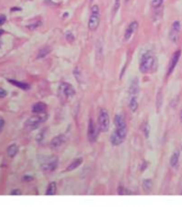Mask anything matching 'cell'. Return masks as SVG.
I'll use <instances>...</instances> for the list:
<instances>
[{
    "label": "cell",
    "instance_id": "obj_24",
    "mask_svg": "<svg viewBox=\"0 0 182 207\" xmlns=\"http://www.w3.org/2000/svg\"><path fill=\"white\" fill-rule=\"evenodd\" d=\"M41 24H42L41 21H35V22H33V23L27 25V28L30 29V30H34V29H37L39 26H41Z\"/></svg>",
    "mask_w": 182,
    "mask_h": 207
},
{
    "label": "cell",
    "instance_id": "obj_23",
    "mask_svg": "<svg viewBox=\"0 0 182 207\" xmlns=\"http://www.w3.org/2000/svg\"><path fill=\"white\" fill-rule=\"evenodd\" d=\"M143 188L145 189L146 191H150L152 188V181L151 179H145L143 181Z\"/></svg>",
    "mask_w": 182,
    "mask_h": 207
},
{
    "label": "cell",
    "instance_id": "obj_16",
    "mask_svg": "<svg viewBox=\"0 0 182 207\" xmlns=\"http://www.w3.org/2000/svg\"><path fill=\"white\" fill-rule=\"evenodd\" d=\"M17 152H18V146H17L16 144H11L8 147V149H6V154H8V156L11 157V158L16 156Z\"/></svg>",
    "mask_w": 182,
    "mask_h": 207
},
{
    "label": "cell",
    "instance_id": "obj_34",
    "mask_svg": "<svg viewBox=\"0 0 182 207\" xmlns=\"http://www.w3.org/2000/svg\"><path fill=\"white\" fill-rule=\"evenodd\" d=\"M32 179H33L32 176H24L23 177V180L24 181H31Z\"/></svg>",
    "mask_w": 182,
    "mask_h": 207
},
{
    "label": "cell",
    "instance_id": "obj_32",
    "mask_svg": "<svg viewBox=\"0 0 182 207\" xmlns=\"http://www.w3.org/2000/svg\"><path fill=\"white\" fill-rule=\"evenodd\" d=\"M161 101H162V93L160 91L158 94V110H160V106H161Z\"/></svg>",
    "mask_w": 182,
    "mask_h": 207
},
{
    "label": "cell",
    "instance_id": "obj_7",
    "mask_svg": "<svg viewBox=\"0 0 182 207\" xmlns=\"http://www.w3.org/2000/svg\"><path fill=\"white\" fill-rule=\"evenodd\" d=\"M99 128L96 127V125L94 123V121L90 119L89 120V125H88V133H87V135H88V139L91 142V143H93V142L96 141V138H98V134H99Z\"/></svg>",
    "mask_w": 182,
    "mask_h": 207
},
{
    "label": "cell",
    "instance_id": "obj_8",
    "mask_svg": "<svg viewBox=\"0 0 182 207\" xmlns=\"http://www.w3.org/2000/svg\"><path fill=\"white\" fill-rule=\"evenodd\" d=\"M181 49H178V51H176L174 53V55H172V59H170L169 61V66H168V71H167V76H169L170 74L172 73V71L175 70V68H176L177 64H178L179 59H180L181 57Z\"/></svg>",
    "mask_w": 182,
    "mask_h": 207
},
{
    "label": "cell",
    "instance_id": "obj_19",
    "mask_svg": "<svg viewBox=\"0 0 182 207\" xmlns=\"http://www.w3.org/2000/svg\"><path fill=\"white\" fill-rule=\"evenodd\" d=\"M83 163V159L82 158H78V159H75L74 161H72L71 162V164L67 168V172H71V171H73V170H75V168H77L78 166L80 165V164Z\"/></svg>",
    "mask_w": 182,
    "mask_h": 207
},
{
    "label": "cell",
    "instance_id": "obj_18",
    "mask_svg": "<svg viewBox=\"0 0 182 207\" xmlns=\"http://www.w3.org/2000/svg\"><path fill=\"white\" fill-rule=\"evenodd\" d=\"M179 158H180V151H179V150H176V151L172 155L170 161H169L170 165H172V168H176L177 166V164H178V162H179Z\"/></svg>",
    "mask_w": 182,
    "mask_h": 207
},
{
    "label": "cell",
    "instance_id": "obj_2",
    "mask_svg": "<svg viewBox=\"0 0 182 207\" xmlns=\"http://www.w3.org/2000/svg\"><path fill=\"white\" fill-rule=\"evenodd\" d=\"M127 128H116L115 132L111 135V143L114 146H119L124 142L127 138Z\"/></svg>",
    "mask_w": 182,
    "mask_h": 207
},
{
    "label": "cell",
    "instance_id": "obj_30",
    "mask_svg": "<svg viewBox=\"0 0 182 207\" xmlns=\"http://www.w3.org/2000/svg\"><path fill=\"white\" fill-rule=\"evenodd\" d=\"M66 37H67V40H68V41H70V42H74V37H73V35H72L71 32H67Z\"/></svg>",
    "mask_w": 182,
    "mask_h": 207
},
{
    "label": "cell",
    "instance_id": "obj_10",
    "mask_svg": "<svg viewBox=\"0 0 182 207\" xmlns=\"http://www.w3.org/2000/svg\"><path fill=\"white\" fill-rule=\"evenodd\" d=\"M57 166H58V160L56 158H51L48 161L44 162L42 164V170L45 173H51L57 168Z\"/></svg>",
    "mask_w": 182,
    "mask_h": 207
},
{
    "label": "cell",
    "instance_id": "obj_15",
    "mask_svg": "<svg viewBox=\"0 0 182 207\" xmlns=\"http://www.w3.org/2000/svg\"><path fill=\"white\" fill-rule=\"evenodd\" d=\"M8 82L13 85H15V86L18 87V88L23 89V90H29V89H30V85L27 84V83L18 82V81H16V80H8Z\"/></svg>",
    "mask_w": 182,
    "mask_h": 207
},
{
    "label": "cell",
    "instance_id": "obj_33",
    "mask_svg": "<svg viewBox=\"0 0 182 207\" xmlns=\"http://www.w3.org/2000/svg\"><path fill=\"white\" fill-rule=\"evenodd\" d=\"M6 15H0V26H1V25H3L4 23H6Z\"/></svg>",
    "mask_w": 182,
    "mask_h": 207
},
{
    "label": "cell",
    "instance_id": "obj_40",
    "mask_svg": "<svg viewBox=\"0 0 182 207\" xmlns=\"http://www.w3.org/2000/svg\"><path fill=\"white\" fill-rule=\"evenodd\" d=\"M48 1H51V0H48Z\"/></svg>",
    "mask_w": 182,
    "mask_h": 207
},
{
    "label": "cell",
    "instance_id": "obj_14",
    "mask_svg": "<svg viewBox=\"0 0 182 207\" xmlns=\"http://www.w3.org/2000/svg\"><path fill=\"white\" fill-rule=\"evenodd\" d=\"M46 111V104L43 102H38L32 106V112L34 114H43Z\"/></svg>",
    "mask_w": 182,
    "mask_h": 207
},
{
    "label": "cell",
    "instance_id": "obj_28",
    "mask_svg": "<svg viewBox=\"0 0 182 207\" xmlns=\"http://www.w3.org/2000/svg\"><path fill=\"white\" fill-rule=\"evenodd\" d=\"M119 6H120V0H116L115 1V6H114V10H113V15H115L118 11Z\"/></svg>",
    "mask_w": 182,
    "mask_h": 207
},
{
    "label": "cell",
    "instance_id": "obj_36",
    "mask_svg": "<svg viewBox=\"0 0 182 207\" xmlns=\"http://www.w3.org/2000/svg\"><path fill=\"white\" fill-rule=\"evenodd\" d=\"M14 11H22V9L21 8H17V6H15V8L11 9V12H14Z\"/></svg>",
    "mask_w": 182,
    "mask_h": 207
},
{
    "label": "cell",
    "instance_id": "obj_5",
    "mask_svg": "<svg viewBox=\"0 0 182 207\" xmlns=\"http://www.w3.org/2000/svg\"><path fill=\"white\" fill-rule=\"evenodd\" d=\"M99 129L101 132H107L109 129V115L105 110H102L98 117Z\"/></svg>",
    "mask_w": 182,
    "mask_h": 207
},
{
    "label": "cell",
    "instance_id": "obj_21",
    "mask_svg": "<svg viewBox=\"0 0 182 207\" xmlns=\"http://www.w3.org/2000/svg\"><path fill=\"white\" fill-rule=\"evenodd\" d=\"M130 109L132 112H136L138 109V102H137V97H131L130 98Z\"/></svg>",
    "mask_w": 182,
    "mask_h": 207
},
{
    "label": "cell",
    "instance_id": "obj_27",
    "mask_svg": "<svg viewBox=\"0 0 182 207\" xmlns=\"http://www.w3.org/2000/svg\"><path fill=\"white\" fill-rule=\"evenodd\" d=\"M131 192H129V191H125V188L123 186H120L118 189V194L119 195H124V194H130Z\"/></svg>",
    "mask_w": 182,
    "mask_h": 207
},
{
    "label": "cell",
    "instance_id": "obj_25",
    "mask_svg": "<svg viewBox=\"0 0 182 207\" xmlns=\"http://www.w3.org/2000/svg\"><path fill=\"white\" fill-rule=\"evenodd\" d=\"M143 131L144 133H145V136L146 138H149V134H150V127H149V123L148 122H145L143 125Z\"/></svg>",
    "mask_w": 182,
    "mask_h": 207
},
{
    "label": "cell",
    "instance_id": "obj_6",
    "mask_svg": "<svg viewBox=\"0 0 182 207\" xmlns=\"http://www.w3.org/2000/svg\"><path fill=\"white\" fill-rule=\"evenodd\" d=\"M180 30H181V25L178 21H176L172 24V28H170L169 32V39L174 43H178L179 37H180Z\"/></svg>",
    "mask_w": 182,
    "mask_h": 207
},
{
    "label": "cell",
    "instance_id": "obj_17",
    "mask_svg": "<svg viewBox=\"0 0 182 207\" xmlns=\"http://www.w3.org/2000/svg\"><path fill=\"white\" fill-rule=\"evenodd\" d=\"M115 125L116 128H125L127 127V122L124 120V117L121 115H116L115 116Z\"/></svg>",
    "mask_w": 182,
    "mask_h": 207
},
{
    "label": "cell",
    "instance_id": "obj_11",
    "mask_svg": "<svg viewBox=\"0 0 182 207\" xmlns=\"http://www.w3.org/2000/svg\"><path fill=\"white\" fill-rule=\"evenodd\" d=\"M64 142H66V136L60 134V135L55 136V138L51 141V147L53 148V149H57V148L61 147V146L63 145Z\"/></svg>",
    "mask_w": 182,
    "mask_h": 207
},
{
    "label": "cell",
    "instance_id": "obj_38",
    "mask_svg": "<svg viewBox=\"0 0 182 207\" xmlns=\"http://www.w3.org/2000/svg\"><path fill=\"white\" fill-rule=\"evenodd\" d=\"M180 119H181V121H182V112H181V114H180Z\"/></svg>",
    "mask_w": 182,
    "mask_h": 207
},
{
    "label": "cell",
    "instance_id": "obj_4",
    "mask_svg": "<svg viewBox=\"0 0 182 207\" xmlns=\"http://www.w3.org/2000/svg\"><path fill=\"white\" fill-rule=\"evenodd\" d=\"M99 25H100V10H99L98 6H93L91 10L90 19H89L88 28L91 31H95L98 29Z\"/></svg>",
    "mask_w": 182,
    "mask_h": 207
},
{
    "label": "cell",
    "instance_id": "obj_41",
    "mask_svg": "<svg viewBox=\"0 0 182 207\" xmlns=\"http://www.w3.org/2000/svg\"><path fill=\"white\" fill-rule=\"evenodd\" d=\"M91 1H92V0H91Z\"/></svg>",
    "mask_w": 182,
    "mask_h": 207
},
{
    "label": "cell",
    "instance_id": "obj_31",
    "mask_svg": "<svg viewBox=\"0 0 182 207\" xmlns=\"http://www.w3.org/2000/svg\"><path fill=\"white\" fill-rule=\"evenodd\" d=\"M6 94H8L6 90H4L3 88L0 87V98H4V97H6Z\"/></svg>",
    "mask_w": 182,
    "mask_h": 207
},
{
    "label": "cell",
    "instance_id": "obj_12",
    "mask_svg": "<svg viewBox=\"0 0 182 207\" xmlns=\"http://www.w3.org/2000/svg\"><path fill=\"white\" fill-rule=\"evenodd\" d=\"M129 92L131 97H137L139 92V83H138V78H133L131 82V85H130Z\"/></svg>",
    "mask_w": 182,
    "mask_h": 207
},
{
    "label": "cell",
    "instance_id": "obj_9",
    "mask_svg": "<svg viewBox=\"0 0 182 207\" xmlns=\"http://www.w3.org/2000/svg\"><path fill=\"white\" fill-rule=\"evenodd\" d=\"M59 90L64 97H67V98L73 97L74 94H75V89H74V87L72 86L71 84H69V83H61L59 86Z\"/></svg>",
    "mask_w": 182,
    "mask_h": 207
},
{
    "label": "cell",
    "instance_id": "obj_22",
    "mask_svg": "<svg viewBox=\"0 0 182 207\" xmlns=\"http://www.w3.org/2000/svg\"><path fill=\"white\" fill-rule=\"evenodd\" d=\"M51 53V47H43L39 51V54L37 56V59H41V58H44L46 55Z\"/></svg>",
    "mask_w": 182,
    "mask_h": 207
},
{
    "label": "cell",
    "instance_id": "obj_3",
    "mask_svg": "<svg viewBox=\"0 0 182 207\" xmlns=\"http://www.w3.org/2000/svg\"><path fill=\"white\" fill-rule=\"evenodd\" d=\"M46 119V115L42 116L41 114H37L35 116L30 117L29 119H27L26 122H25V128H26L28 131H33V130L38 129L40 127L42 122H44Z\"/></svg>",
    "mask_w": 182,
    "mask_h": 207
},
{
    "label": "cell",
    "instance_id": "obj_26",
    "mask_svg": "<svg viewBox=\"0 0 182 207\" xmlns=\"http://www.w3.org/2000/svg\"><path fill=\"white\" fill-rule=\"evenodd\" d=\"M163 1L164 0H152V2H151V6H153V8H160V6L163 4Z\"/></svg>",
    "mask_w": 182,
    "mask_h": 207
},
{
    "label": "cell",
    "instance_id": "obj_35",
    "mask_svg": "<svg viewBox=\"0 0 182 207\" xmlns=\"http://www.w3.org/2000/svg\"><path fill=\"white\" fill-rule=\"evenodd\" d=\"M4 127V120L0 117V131L2 130V128Z\"/></svg>",
    "mask_w": 182,
    "mask_h": 207
},
{
    "label": "cell",
    "instance_id": "obj_39",
    "mask_svg": "<svg viewBox=\"0 0 182 207\" xmlns=\"http://www.w3.org/2000/svg\"><path fill=\"white\" fill-rule=\"evenodd\" d=\"M124 1H127H127H129V0H124Z\"/></svg>",
    "mask_w": 182,
    "mask_h": 207
},
{
    "label": "cell",
    "instance_id": "obj_29",
    "mask_svg": "<svg viewBox=\"0 0 182 207\" xmlns=\"http://www.w3.org/2000/svg\"><path fill=\"white\" fill-rule=\"evenodd\" d=\"M22 193H23V192H22V190H19V189H14V190L11 191L10 194L11 195H21Z\"/></svg>",
    "mask_w": 182,
    "mask_h": 207
},
{
    "label": "cell",
    "instance_id": "obj_1",
    "mask_svg": "<svg viewBox=\"0 0 182 207\" xmlns=\"http://www.w3.org/2000/svg\"><path fill=\"white\" fill-rule=\"evenodd\" d=\"M139 70L141 73H150L156 70V58L151 51H148L141 56L139 62Z\"/></svg>",
    "mask_w": 182,
    "mask_h": 207
},
{
    "label": "cell",
    "instance_id": "obj_20",
    "mask_svg": "<svg viewBox=\"0 0 182 207\" xmlns=\"http://www.w3.org/2000/svg\"><path fill=\"white\" fill-rule=\"evenodd\" d=\"M56 191H57V184L53 181V183H51L48 186H47L45 194L46 195H54V194H56Z\"/></svg>",
    "mask_w": 182,
    "mask_h": 207
},
{
    "label": "cell",
    "instance_id": "obj_37",
    "mask_svg": "<svg viewBox=\"0 0 182 207\" xmlns=\"http://www.w3.org/2000/svg\"><path fill=\"white\" fill-rule=\"evenodd\" d=\"M3 33H6V31L2 30V29H0V37H1V35H3Z\"/></svg>",
    "mask_w": 182,
    "mask_h": 207
},
{
    "label": "cell",
    "instance_id": "obj_13",
    "mask_svg": "<svg viewBox=\"0 0 182 207\" xmlns=\"http://www.w3.org/2000/svg\"><path fill=\"white\" fill-rule=\"evenodd\" d=\"M137 27H138V23H137V22H132V23L127 26V30H125V32H124V40L125 41H127V40L131 39V37L133 35L134 31L137 29Z\"/></svg>",
    "mask_w": 182,
    "mask_h": 207
}]
</instances>
